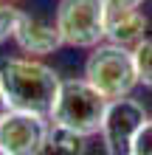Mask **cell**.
Listing matches in <instances>:
<instances>
[{
    "mask_svg": "<svg viewBox=\"0 0 152 155\" xmlns=\"http://www.w3.org/2000/svg\"><path fill=\"white\" fill-rule=\"evenodd\" d=\"M132 57H135V71H138V85H144L152 90V37H144L135 48H132Z\"/></svg>",
    "mask_w": 152,
    "mask_h": 155,
    "instance_id": "obj_10",
    "label": "cell"
},
{
    "mask_svg": "<svg viewBox=\"0 0 152 155\" xmlns=\"http://www.w3.org/2000/svg\"><path fill=\"white\" fill-rule=\"evenodd\" d=\"M59 82H62L59 74L40 59L31 57L0 59V87L8 99V107L14 110H34L48 116Z\"/></svg>",
    "mask_w": 152,
    "mask_h": 155,
    "instance_id": "obj_1",
    "label": "cell"
},
{
    "mask_svg": "<svg viewBox=\"0 0 152 155\" xmlns=\"http://www.w3.org/2000/svg\"><path fill=\"white\" fill-rule=\"evenodd\" d=\"M104 110H107V99L87 79H62L48 116L53 124H62L90 138L102 130Z\"/></svg>",
    "mask_w": 152,
    "mask_h": 155,
    "instance_id": "obj_2",
    "label": "cell"
},
{
    "mask_svg": "<svg viewBox=\"0 0 152 155\" xmlns=\"http://www.w3.org/2000/svg\"><path fill=\"white\" fill-rule=\"evenodd\" d=\"M20 14L23 12L17 6H11V0H0V45L14 37V28H17Z\"/></svg>",
    "mask_w": 152,
    "mask_h": 155,
    "instance_id": "obj_11",
    "label": "cell"
},
{
    "mask_svg": "<svg viewBox=\"0 0 152 155\" xmlns=\"http://www.w3.org/2000/svg\"><path fill=\"white\" fill-rule=\"evenodd\" d=\"M147 107L138 102V99L130 96H118L107 102L104 110V121H102V144L110 155H121L130 152V144L135 138V133L141 130V124L147 121Z\"/></svg>",
    "mask_w": 152,
    "mask_h": 155,
    "instance_id": "obj_5",
    "label": "cell"
},
{
    "mask_svg": "<svg viewBox=\"0 0 152 155\" xmlns=\"http://www.w3.org/2000/svg\"><path fill=\"white\" fill-rule=\"evenodd\" d=\"M144 37H147V14L138 6H118V8L104 6V40L107 42L135 48Z\"/></svg>",
    "mask_w": 152,
    "mask_h": 155,
    "instance_id": "obj_8",
    "label": "cell"
},
{
    "mask_svg": "<svg viewBox=\"0 0 152 155\" xmlns=\"http://www.w3.org/2000/svg\"><path fill=\"white\" fill-rule=\"evenodd\" d=\"M59 37L70 48H93L104 40V0H59Z\"/></svg>",
    "mask_w": 152,
    "mask_h": 155,
    "instance_id": "obj_4",
    "label": "cell"
},
{
    "mask_svg": "<svg viewBox=\"0 0 152 155\" xmlns=\"http://www.w3.org/2000/svg\"><path fill=\"white\" fill-rule=\"evenodd\" d=\"M17 45H20L23 54H31V57H48L57 48H62V37H59V28L57 23H45L34 14H20L17 20V28H14V37Z\"/></svg>",
    "mask_w": 152,
    "mask_h": 155,
    "instance_id": "obj_7",
    "label": "cell"
},
{
    "mask_svg": "<svg viewBox=\"0 0 152 155\" xmlns=\"http://www.w3.org/2000/svg\"><path fill=\"white\" fill-rule=\"evenodd\" d=\"M87 150V135L68 130L62 124H48V135L42 144V152H68V155H82Z\"/></svg>",
    "mask_w": 152,
    "mask_h": 155,
    "instance_id": "obj_9",
    "label": "cell"
},
{
    "mask_svg": "<svg viewBox=\"0 0 152 155\" xmlns=\"http://www.w3.org/2000/svg\"><path fill=\"white\" fill-rule=\"evenodd\" d=\"M130 152L132 155H152V121L149 118L135 133V138H132V144H130Z\"/></svg>",
    "mask_w": 152,
    "mask_h": 155,
    "instance_id": "obj_12",
    "label": "cell"
},
{
    "mask_svg": "<svg viewBox=\"0 0 152 155\" xmlns=\"http://www.w3.org/2000/svg\"><path fill=\"white\" fill-rule=\"evenodd\" d=\"M48 118L45 113L34 110H8L0 118V150L3 155H34L42 152L48 135Z\"/></svg>",
    "mask_w": 152,
    "mask_h": 155,
    "instance_id": "obj_6",
    "label": "cell"
},
{
    "mask_svg": "<svg viewBox=\"0 0 152 155\" xmlns=\"http://www.w3.org/2000/svg\"><path fill=\"white\" fill-rule=\"evenodd\" d=\"M85 79L110 102L118 96H130L138 85V71L132 48L115 42H99L93 45V54L85 62Z\"/></svg>",
    "mask_w": 152,
    "mask_h": 155,
    "instance_id": "obj_3",
    "label": "cell"
},
{
    "mask_svg": "<svg viewBox=\"0 0 152 155\" xmlns=\"http://www.w3.org/2000/svg\"><path fill=\"white\" fill-rule=\"evenodd\" d=\"M11 107H8V99H6V93H3V87H0V118H3Z\"/></svg>",
    "mask_w": 152,
    "mask_h": 155,
    "instance_id": "obj_13",
    "label": "cell"
}]
</instances>
